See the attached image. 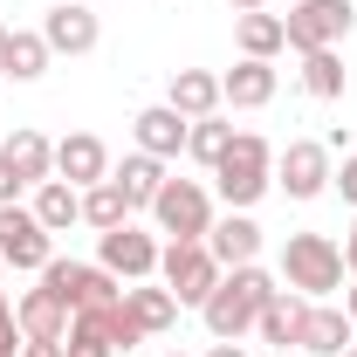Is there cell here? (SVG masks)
<instances>
[{
	"instance_id": "obj_1",
	"label": "cell",
	"mask_w": 357,
	"mask_h": 357,
	"mask_svg": "<svg viewBox=\"0 0 357 357\" xmlns=\"http://www.w3.org/2000/svg\"><path fill=\"white\" fill-rule=\"evenodd\" d=\"M268 303H275V275L248 261V268H227L220 275V289L199 303V316H206V330H213L220 344H234V337L255 330V316H261Z\"/></svg>"
},
{
	"instance_id": "obj_2",
	"label": "cell",
	"mask_w": 357,
	"mask_h": 357,
	"mask_svg": "<svg viewBox=\"0 0 357 357\" xmlns=\"http://www.w3.org/2000/svg\"><path fill=\"white\" fill-rule=\"evenodd\" d=\"M213 185H220V199L234 206V213H248L268 185H275V151H268V137L234 131V144H227L220 165H213Z\"/></svg>"
},
{
	"instance_id": "obj_3",
	"label": "cell",
	"mask_w": 357,
	"mask_h": 357,
	"mask_svg": "<svg viewBox=\"0 0 357 357\" xmlns=\"http://www.w3.org/2000/svg\"><path fill=\"white\" fill-rule=\"evenodd\" d=\"M282 282H289L296 296H310V303L337 296V289H344V248H337L330 234H289V241H282Z\"/></svg>"
},
{
	"instance_id": "obj_4",
	"label": "cell",
	"mask_w": 357,
	"mask_h": 357,
	"mask_svg": "<svg viewBox=\"0 0 357 357\" xmlns=\"http://www.w3.org/2000/svg\"><path fill=\"white\" fill-rule=\"evenodd\" d=\"M158 275H165V289L178 296V310H199V303L220 289L227 268L213 261L206 241H172V248H158Z\"/></svg>"
},
{
	"instance_id": "obj_5",
	"label": "cell",
	"mask_w": 357,
	"mask_h": 357,
	"mask_svg": "<svg viewBox=\"0 0 357 357\" xmlns=\"http://www.w3.org/2000/svg\"><path fill=\"white\" fill-rule=\"evenodd\" d=\"M151 220H158V234H172V241H206V227H213V192H206L199 178H165L158 199H151Z\"/></svg>"
},
{
	"instance_id": "obj_6",
	"label": "cell",
	"mask_w": 357,
	"mask_h": 357,
	"mask_svg": "<svg viewBox=\"0 0 357 357\" xmlns=\"http://www.w3.org/2000/svg\"><path fill=\"white\" fill-rule=\"evenodd\" d=\"M42 282L69 303V310H117V303H124V282H117L103 261H48Z\"/></svg>"
},
{
	"instance_id": "obj_7",
	"label": "cell",
	"mask_w": 357,
	"mask_h": 357,
	"mask_svg": "<svg viewBox=\"0 0 357 357\" xmlns=\"http://www.w3.org/2000/svg\"><path fill=\"white\" fill-rule=\"evenodd\" d=\"M351 28H357V7H351V0H303V7H289V21H282V35H289L296 55H310V48H337Z\"/></svg>"
},
{
	"instance_id": "obj_8",
	"label": "cell",
	"mask_w": 357,
	"mask_h": 357,
	"mask_svg": "<svg viewBox=\"0 0 357 357\" xmlns=\"http://www.w3.org/2000/svg\"><path fill=\"white\" fill-rule=\"evenodd\" d=\"M0 261L7 268H35L42 275L48 261H55V234H48L42 220H35V206H0Z\"/></svg>"
},
{
	"instance_id": "obj_9",
	"label": "cell",
	"mask_w": 357,
	"mask_h": 357,
	"mask_svg": "<svg viewBox=\"0 0 357 357\" xmlns=\"http://www.w3.org/2000/svg\"><path fill=\"white\" fill-rule=\"evenodd\" d=\"M275 185H282L289 199H316V192L330 185V144H316V137L282 144V151H275Z\"/></svg>"
},
{
	"instance_id": "obj_10",
	"label": "cell",
	"mask_w": 357,
	"mask_h": 357,
	"mask_svg": "<svg viewBox=\"0 0 357 357\" xmlns=\"http://www.w3.org/2000/svg\"><path fill=\"white\" fill-rule=\"evenodd\" d=\"M96 261L110 268L117 282H151V275H158V241H151L144 227L124 220V227H110V234L96 241Z\"/></svg>"
},
{
	"instance_id": "obj_11",
	"label": "cell",
	"mask_w": 357,
	"mask_h": 357,
	"mask_svg": "<svg viewBox=\"0 0 357 357\" xmlns=\"http://www.w3.org/2000/svg\"><path fill=\"white\" fill-rule=\"evenodd\" d=\"M55 178H69L76 192L103 185V178H110V144H103L96 131H69L62 144H55Z\"/></svg>"
},
{
	"instance_id": "obj_12",
	"label": "cell",
	"mask_w": 357,
	"mask_h": 357,
	"mask_svg": "<svg viewBox=\"0 0 357 357\" xmlns=\"http://www.w3.org/2000/svg\"><path fill=\"white\" fill-rule=\"evenodd\" d=\"M42 42L55 55H89V48L103 42V28H96V14H89L83 0H62V7L42 14Z\"/></svg>"
},
{
	"instance_id": "obj_13",
	"label": "cell",
	"mask_w": 357,
	"mask_h": 357,
	"mask_svg": "<svg viewBox=\"0 0 357 357\" xmlns=\"http://www.w3.org/2000/svg\"><path fill=\"white\" fill-rule=\"evenodd\" d=\"M131 131H137V151H151V158H178L192 117H178L172 103H151V110H137V117H131Z\"/></svg>"
},
{
	"instance_id": "obj_14",
	"label": "cell",
	"mask_w": 357,
	"mask_h": 357,
	"mask_svg": "<svg viewBox=\"0 0 357 357\" xmlns=\"http://www.w3.org/2000/svg\"><path fill=\"white\" fill-rule=\"evenodd\" d=\"M206 248H213L220 268H248L255 255H261V227L248 220V213H227V220L206 227Z\"/></svg>"
},
{
	"instance_id": "obj_15",
	"label": "cell",
	"mask_w": 357,
	"mask_h": 357,
	"mask_svg": "<svg viewBox=\"0 0 357 357\" xmlns=\"http://www.w3.org/2000/svg\"><path fill=\"white\" fill-rule=\"evenodd\" d=\"M268 96H275V62H255V55H241V62L220 76V103H234V110H261Z\"/></svg>"
},
{
	"instance_id": "obj_16",
	"label": "cell",
	"mask_w": 357,
	"mask_h": 357,
	"mask_svg": "<svg viewBox=\"0 0 357 357\" xmlns=\"http://www.w3.org/2000/svg\"><path fill=\"white\" fill-rule=\"evenodd\" d=\"M351 316L344 310H330V303H310V323H303V344H296V351L303 357H344L351 351Z\"/></svg>"
},
{
	"instance_id": "obj_17",
	"label": "cell",
	"mask_w": 357,
	"mask_h": 357,
	"mask_svg": "<svg viewBox=\"0 0 357 357\" xmlns=\"http://www.w3.org/2000/svg\"><path fill=\"white\" fill-rule=\"evenodd\" d=\"M303 323H310V296H296V289H275V303L255 316V330H261V344H303Z\"/></svg>"
},
{
	"instance_id": "obj_18",
	"label": "cell",
	"mask_w": 357,
	"mask_h": 357,
	"mask_svg": "<svg viewBox=\"0 0 357 357\" xmlns=\"http://www.w3.org/2000/svg\"><path fill=\"white\" fill-rule=\"evenodd\" d=\"M0 158L21 172V185H42V178H55V144H48L42 131H7V144H0Z\"/></svg>"
},
{
	"instance_id": "obj_19",
	"label": "cell",
	"mask_w": 357,
	"mask_h": 357,
	"mask_svg": "<svg viewBox=\"0 0 357 357\" xmlns=\"http://www.w3.org/2000/svg\"><path fill=\"white\" fill-rule=\"evenodd\" d=\"M178 117H213L220 110V76L213 69H172V89H165Z\"/></svg>"
},
{
	"instance_id": "obj_20",
	"label": "cell",
	"mask_w": 357,
	"mask_h": 357,
	"mask_svg": "<svg viewBox=\"0 0 357 357\" xmlns=\"http://www.w3.org/2000/svg\"><path fill=\"white\" fill-rule=\"evenodd\" d=\"M110 185L124 192V206H151V199H158V185H165V158L131 151L124 165H110Z\"/></svg>"
},
{
	"instance_id": "obj_21",
	"label": "cell",
	"mask_w": 357,
	"mask_h": 357,
	"mask_svg": "<svg viewBox=\"0 0 357 357\" xmlns=\"http://www.w3.org/2000/svg\"><path fill=\"white\" fill-rule=\"evenodd\" d=\"M14 316H21V337H62V330H69V303H62V296H55V289H28V296H21V303H14Z\"/></svg>"
},
{
	"instance_id": "obj_22",
	"label": "cell",
	"mask_w": 357,
	"mask_h": 357,
	"mask_svg": "<svg viewBox=\"0 0 357 357\" xmlns=\"http://www.w3.org/2000/svg\"><path fill=\"white\" fill-rule=\"evenodd\" d=\"M62 357H117L110 316H103V310H76L69 330H62Z\"/></svg>"
},
{
	"instance_id": "obj_23",
	"label": "cell",
	"mask_w": 357,
	"mask_h": 357,
	"mask_svg": "<svg viewBox=\"0 0 357 357\" xmlns=\"http://www.w3.org/2000/svg\"><path fill=\"white\" fill-rule=\"evenodd\" d=\"M234 42H241V55H255V62H275V55L289 48V35H282V14H268V7L241 14V21H234Z\"/></svg>"
},
{
	"instance_id": "obj_24",
	"label": "cell",
	"mask_w": 357,
	"mask_h": 357,
	"mask_svg": "<svg viewBox=\"0 0 357 357\" xmlns=\"http://www.w3.org/2000/svg\"><path fill=\"white\" fill-rule=\"evenodd\" d=\"M124 310H131V323L144 330V337H165V330L178 323V296H172V289H144V282H137V289H124Z\"/></svg>"
},
{
	"instance_id": "obj_25",
	"label": "cell",
	"mask_w": 357,
	"mask_h": 357,
	"mask_svg": "<svg viewBox=\"0 0 357 357\" xmlns=\"http://www.w3.org/2000/svg\"><path fill=\"white\" fill-rule=\"evenodd\" d=\"M48 62H55V48L42 42V28H7V76H14V83L48 76Z\"/></svg>"
},
{
	"instance_id": "obj_26",
	"label": "cell",
	"mask_w": 357,
	"mask_h": 357,
	"mask_svg": "<svg viewBox=\"0 0 357 357\" xmlns=\"http://www.w3.org/2000/svg\"><path fill=\"white\" fill-rule=\"evenodd\" d=\"M35 220H42L48 234L76 227V220H83V192H76L69 178H42V185H35Z\"/></svg>"
},
{
	"instance_id": "obj_27",
	"label": "cell",
	"mask_w": 357,
	"mask_h": 357,
	"mask_svg": "<svg viewBox=\"0 0 357 357\" xmlns=\"http://www.w3.org/2000/svg\"><path fill=\"white\" fill-rule=\"evenodd\" d=\"M83 220L96 227V234H110V227H124V220H131V206H124V192L103 178V185H89V192H83Z\"/></svg>"
},
{
	"instance_id": "obj_28",
	"label": "cell",
	"mask_w": 357,
	"mask_h": 357,
	"mask_svg": "<svg viewBox=\"0 0 357 357\" xmlns=\"http://www.w3.org/2000/svg\"><path fill=\"white\" fill-rule=\"evenodd\" d=\"M227 144H234V124H220V117H192V131H185V151H192L206 172L220 165V151H227Z\"/></svg>"
},
{
	"instance_id": "obj_29",
	"label": "cell",
	"mask_w": 357,
	"mask_h": 357,
	"mask_svg": "<svg viewBox=\"0 0 357 357\" xmlns=\"http://www.w3.org/2000/svg\"><path fill=\"white\" fill-rule=\"evenodd\" d=\"M303 89H310V96H344V62H337V48H310V55H303Z\"/></svg>"
},
{
	"instance_id": "obj_30",
	"label": "cell",
	"mask_w": 357,
	"mask_h": 357,
	"mask_svg": "<svg viewBox=\"0 0 357 357\" xmlns=\"http://www.w3.org/2000/svg\"><path fill=\"white\" fill-rule=\"evenodd\" d=\"M330 185H337V192H344V199L357 206V151L344 158V165H337V172H330Z\"/></svg>"
},
{
	"instance_id": "obj_31",
	"label": "cell",
	"mask_w": 357,
	"mask_h": 357,
	"mask_svg": "<svg viewBox=\"0 0 357 357\" xmlns=\"http://www.w3.org/2000/svg\"><path fill=\"white\" fill-rule=\"evenodd\" d=\"M0 351H21V316L7 310V296H0Z\"/></svg>"
},
{
	"instance_id": "obj_32",
	"label": "cell",
	"mask_w": 357,
	"mask_h": 357,
	"mask_svg": "<svg viewBox=\"0 0 357 357\" xmlns=\"http://www.w3.org/2000/svg\"><path fill=\"white\" fill-rule=\"evenodd\" d=\"M21 357H62V337H21Z\"/></svg>"
},
{
	"instance_id": "obj_33",
	"label": "cell",
	"mask_w": 357,
	"mask_h": 357,
	"mask_svg": "<svg viewBox=\"0 0 357 357\" xmlns=\"http://www.w3.org/2000/svg\"><path fill=\"white\" fill-rule=\"evenodd\" d=\"M14 199H21V172L0 158V206H14Z\"/></svg>"
},
{
	"instance_id": "obj_34",
	"label": "cell",
	"mask_w": 357,
	"mask_h": 357,
	"mask_svg": "<svg viewBox=\"0 0 357 357\" xmlns=\"http://www.w3.org/2000/svg\"><path fill=\"white\" fill-rule=\"evenodd\" d=\"M344 275H357V227L344 234Z\"/></svg>"
},
{
	"instance_id": "obj_35",
	"label": "cell",
	"mask_w": 357,
	"mask_h": 357,
	"mask_svg": "<svg viewBox=\"0 0 357 357\" xmlns=\"http://www.w3.org/2000/svg\"><path fill=\"white\" fill-rule=\"evenodd\" d=\"M344 316L357 323V275H351V289H344Z\"/></svg>"
},
{
	"instance_id": "obj_36",
	"label": "cell",
	"mask_w": 357,
	"mask_h": 357,
	"mask_svg": "<svg viewBox=\"0 0 357 357\" xmlns=\"http://www.w3.org/2000/svg\"><path fill=\"white\" fill-rule=\"evenodd\" d=\"M206 357H248V351H241V344H213Z\"/></svg>"
},
{
	"instance_id": "obj_37",
	"label": "cell",
	"mask_w": 357,
	"mask_h": 357,
	"mask_svg": "<svg viewBox=\"0 0 357 357\" xmlns=\"http://www.w3.org/2000/svg\"><path fill=\"white\" fill-rule=\"evenodd\" d=\"M227 7H234V14H255V7H268V0H227Z\"/></svg>"
},
{
	"instance_id": "obj_38",
	"label": "cell",
	"mask_w": 357,
	"mask_h": 357,
	"mask_svg": "<svg viewBox=\"0 0 357 357\" xmlns=\"http://www.w3.org/2000/svg\"><path fill=\"white\" fill-rule=\"evenodd\" d=\"M0 76H7V28H0Z\"/></svg>"
},
{
	"instance_id": "obj_39",
	"label": "cell",
	"mask_w": 357,
	"mask_h": 357,
	"mask_svg": "<svg viewBox=\"0 0 357 357\" xmlns=\"http://www.w3.org/2000/svg\"><path fill=\"white\" fill-rule=\"evenodd\" d=\"M0 357H21V351H0Z\"/></svg>"
},
{
	"instance_id": "obj_40",
	"label": "cell",
	"mask_w": 357,
	"mask_h": 357,
	"mask_svg": "<svg viewBox=\"0 0 357 357\" xmlns=\"http://www.w3.org/2000/svg\"><path fill=\"white\" fill-rule=\"evenodd\" d=\"M165 357H185V351H165Z\"/></svg>"
},
{
	"instance_id": "obj_41",
	"label": "cell",
	"mask_w": 357,
	"mask_h": 357,
	"mask_svg": "<svg viewBox=\"0 0 357 357\" xmlns=\"http://www.w3.org/2000/svg\"><path fill=\"white\" fill-rule=\"evenodd\" d=\"M0 275H7V261H0Z\"/></svg>"
},
{
	"instance_id": "obj_42",
	"label": "cell",
	"mask_w": 357,
	"mask_h": 357,
	"mask_svg": "<svg viewBox=\"0 0 357 357\" xmlns=\"http://www.w3.org/2000/svg\"><path fill=\"white\" fill-rule=\"evenodd\" d=\"M344 357H357V351H344Z\"/></svg>"
}]
</instances>
